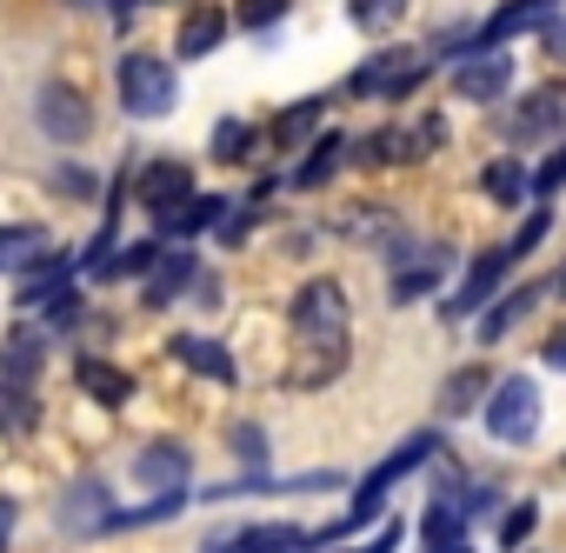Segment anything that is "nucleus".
Returning a JSON list of instances; mask_svg holds the SVG:
<instances>
[{
    "mask_svg": "<svg viewBox=\"0 0 566 553\" xmlns=\"http://www.w3.org/2000/svg\"><path fill=\"white\" fill-rule=\"evenodd\" d=\"M294 334H301L307 367H294L287 380H294V387L334 380L340 361H347V294H340V281H307V288L294 294Z\"/></svg>",
    "mask_w": 566,
    "mask_h": 553,
    "instance_id": "f257e3e1",
    "label": "nucleus"
},
{
    "mask_svg": "<svg viewBox=\"0 0 566 553\" xmlns=\"http://www.w3.org/2000/svg\"><path fill=\"white\" fill-rule=\"evenodd\" d=\"M480 420H486V434H493V440L526 447V440L539 434V387H533V374H506V380H493V394H486Z\"/></svg>",
    "mask_w": 566,
    "mask_h": 553,
    "instance_id": "f03ea898",
    "label": "nucleus"
},
{
    "mask_svg": "<svg viewBox=\"0 0 566 553\" xmlns=\"http://www.w3.org/2000/svg\"><path fill=\"white\" fill-rule=\"evenodd\" d=\"M174 101H180V81L160 54H127L120 61V107L134 121H160V114H174Z\"/></svg>",
    "mask_w": 566,
    "mask_h": 553,
    "instance_id": "7ed1b4c3",
    "label": "nucleus"
},
{
    "mask_svg": "<svg viewBox=\"0 0 566 553\" xmlns=\"http://www.w3.org/2000/svg\"><path fill=\"white\" fill-rule=\"evenodd\" d=\"M433 74V54H413V48H387V54H374L367 67H354V81H347V94H380V101H407L420 81Z\"/></svg>",
    "mask_w": 566,
    "mask_h": 553,
    "instance_id": "20e7f679",
    "label": "nucleus"
},
{
    "mask_svg": "<svg viewBox=\"0 0 566 553\" xmlns=\"http://www.w3.org/2000/svg\"><path fill=\"white\" fill-rule=\"evenodd\" d=\"M433 453H440V440H433V434H413L407 447H394V453H387V460L360 480V493H354V513H347V520H354V526H367V520L380 513V500H387V493H394V487L420 467V460H433Z\"/></svg>",
    "mask_w": 566,
    "mask_h": 553,
    "instance_id": "39448f33",
    "label": "nucleus"
},
{
    "mask_svg": "<svg viewBox=\"0 0 566 553\" xmlns=\"http://www.w3.org/2000/svg\"><path fill=\"white\" fill-rule=\"evenodd\" d=\"M34 121H41V134H48V140H61V147H74V140H87V134H94V107H87L74 87H41Z\"/></svg>",
    "mask_w": 566,
    "mask_h": 553,
    "instance_id": "423d86ee",
    "label": "nucleus"
},
{
    "mask_svg": "<svg viewBox=\"0 0 566 553\" xmlns=\"http://www.w3.org/2000/svg\"><path fill=\"white\" fill-rule=\"evenodd\" d=\"M506 87H513V61H506V48H493V54H467L460 74H453V94H467V101H500Z\"/></svg>",
    "mask_w": 566,
    "mask_h": 553,
    "instance_id": "0eeeda50",
    "label": "nucleus"
},
{
    "mask_svg": "<svg viewBox=\"0 0 566 553\" xmlns=\"http://www.w3.org/2000/svg\"><path fill=\"white\" fill-rule=\"evenodd\" d=\"M134 473H140V487H147L154 500H167V493H187V447H174V440H160V447H140Z\"/></svg>",
    "mask_w": 566,
    "mask_h": 553,
    "instance_id": "6e6552de",
    "label": "nucleus"
},
{
    "mask_svg": "<svg viewBox=\"0 0 566 553\" xmlns=\"http://www.w3.org/2000/svg\"><path fill=\"white\" fill-rule=\"evenodd\" d=\"M506 267H513V253H506V247H493V253H480V260H473V273H467V288H460V294H453V301H447L440 314H447V321H467L473 307H486V301H493V288H500V273H506Z\"/></svg>",
    "mask_w": 566,
    "mask_h": 553,
    "instance_id": "1a4fd4ad",
    "label": "nucleus"
},
{
    "mask_svg": "<svg viewBox=\"0 0 566 553\" xmlns=\"http://www.w3.org/2000/svg\"><path fill=\"white\" fill-rule=\"evenodd\" d=\"M140 200H147V213L160 220V213H174L180 200H193V174H187L180 160H154V167H140Z\"/></svg>",
    "mask_w": 566,
    "mask_h": 553,
    "instance_id": "9d476101",
    "label": "nucleus"
},
{
    "mask_svg": "<svg viewBox=\"0 0 566 553\" xmlns=\"http://www.w3.org/2000/svg\"><path fill=\"white\" fill-rule=\"evenodd\" d=\"M220 41H227V14L213 8V0H207V8H187V14H180V34H174L180 61H200V54H213Z\"/></svg>",
    "mask_w": 566,
    "mask_h": 553,
    "instance_id": "9b49d317",
    "label": "nucleus"
},
{
    "mask_svg": "<svg viewBox=\"0 0 566 553\" xmlns=\"http://www.w3.org/2000/svg\"><path fill=\"white\" fill-rule=\"evenodd\" d=\"M486 394H493V367H486V361H467V367L440 387V414H447V420H467Z\"/></svg>",
    "mask_w": 566,
    "mask_h": 553,
    "instance_id": "f8f14e48",
    "label": "nucleus"
},
{
    "mask_svg": "<svg viewBox=\"0 0 566 553\" xmlns=\"http://www.w3.org/2000/svg\"><path fill=\"white\" fill-rule=\"evenodd\" d=\"M307 533L294 526H247V533H227V540H207V553H301Z\"/></svg>",
    "mask_w": 566,
    "mask_h": 553,
    "instance_id": "ddd939ff",
    "label": "nucleus"
},
{
    "mask_svg": "<svg viewBox=\"0 0 566 553\" xmlns=\"http://www.w3.org/2000/svg\"><path fill=\"white\" fill-rule=\"evenodd\" d=\"M187 281H200V260H193L187 247H167V253H160V267L147 273V307H167Z\"/></svg>",
    "mask_w": 566,
    "mask_h": 553,
    "instance_id": "4468645a",
    "label": "nucleus"
},
{
    "mask_svg": "<svg viewBox=\"0 0 566 553\" xmlns=\"http://www.w3.org/2000/svg\"><path fill=\"white\" fill-rule=\"evenodd\" d=\"M61 520H67L74 533H87V526H107V520H114V500H107V487H101V480H74V487H67V500H61Z\"/></svg>",
    "mask_w": 566,
    "mask_h": 553,
    "instance_id": "2eb2a0df",
    "label": "nucleus"
},
{
    "mask_svg": "<svg viewBox=\"0 0 566 553\" xmlns=\"http://www.w3.org/2000/svg\"><path fill=\"white\" fill-rule=\"evenodd\" d=\"M553 127H566V87H539L533 101H520V107H513V134H520V140L553 134Z\"/></svg>",
    "mask_w": 566,
    "mask_h": 553,
    "instance_id": "dca6fc26",
    "label": "nucleus"
},
{
    "mask_svg": "<svg viewBox=\"0 0 566 553\" xmlns=\"http://www.w3.org/2000/svg\"><path fill=\"white\" fill-rule=\"evenodd\" d=\"M220 220H227V200H220V194H213V200L193 194V200H180L174 213H160V233H167V240H193L200 227H220Z\"/></svg>",
    "mask_w": 566,
    "mask_h": 553,
    "instance_id": "f3484780",
    "label": "nucleus"
},
{
    "mask_svg": "<svg viewBox=\"0 0 566 553\" xmlns=\"http://www.w3.org/2000/svg\"><path fill=\"white\" fill-rule=\"evenodd\" d=\"M440 281H447V253H440V247H427V253H420L413 267H400V273H394V301L407 307V301H420V294H433Z\"/></svg>",
    "mask_w": 566,
    "mask_h": 553,
    "instance_id": "a211bd4d",
    "label": "nucleus"
},
{
    "mask_svg": "<svg viewBox=\"0 0 566 553\" xmlns=\"http://www.w3.org/2000/svg\"><path fill=\"white\" fill-rule=\"evenodd\" d=\"M74 380H81V394L101 400V407H120V400L134 394V380H127L120 367H107V361H74Z\"/></svg>",
    "mask_w": 566,
    "mask_h": 553,
    "instance_id": "6ab92c4d",
    "label": "nucleus"
},
{
    "mask_svg": "<svg viewBox=\"0 0 566 553\" xmlns=\"http://www.w3.org/2000/svg\"><path fill=\"white\" fill-rule=\"evenodd\" d=\"M41 354H48V341H41V334H14V341H8V354H0V387H34Z\"/></svg>",
    "mask_w": 566,
    "mask_h": 553,
    "instance_id": "aec40b11",
    "label": "nucleus"
},
{
    "mask_svg": "<svg viewBox=\"0 0 566 553\" xmlns=\"http://www.w3.org/2000/svg\"><path fill=\"white\" fill-rule=\"evenodd\" d=\"M48 260V233L41 227H0V273H21Z\"/></svg>",
    "mask_w": 566,
    "mask_h": 553,
    "instance_id": "412c9836",
    "label": "nucleus"
},
{
    "mask_svg": "<svg viewBox=\"0 0 566 553\" xmlns=\"http://www.w3.org/2000/svg\"><path fill=\"white\" fill-rule=\"evenodd\" d=\"M174 354L193 367V374H207V380H233V354L220 347V341H200V334H180L174 341Z\"/></svg>",
    "mask_w": 566,
    "mask_h": 553,
    "instance_id": "4be33fe9",
    "label": "nucleus"
},
{
    "mask_svg": "<svg viewBox=\"0 0 566 553\" xmlns=\"http://www.w3.org/2000/svg\"><path fill=\"white\" fill-rule=\"evenodd\" d=\"M420 546L427 553H460V507H447V500L427 507L420 513Z\"/></svg>",
    "mask_w": 566,
    "mask_h": 553,
    "instance_id": "5701e85b",
    "label": "nucleus"
},
{
    "mask_svg": "<svg viewBox=\"0 0 566 553\" xmlns=\"http://www.w3.org/2000/svg\"><path fill=\"white\" fill-rule=\"evenodd\" d=\"M321 114H327V94H314V101L287 107V114L273 121V140H280V147H307V134L321 127Z\"/></svg>",
    "mask_w": 566,
    "mask_h": 553,
    "instance_id": "b1692460",
    "label": "nucleus"
},
{
    "mask_svg": "<svg viewBox=\"0 0 566 553\" xmlns=\"http://www.w3.org/2000/svg\"><path fill=\"white\" fill-rule=\"evenodd\" d=\"M347 21L360 34H394L407 21V0H347Z\"/></svg>",
    "mask_w": 566,
    "mask_h": 553,
    "instance_id": "393cba45",
    "label": "nucleus"
},
{
    "mask_svg": "<svg viewBox=\"0 0 566 553\" xmlns=\"http://www.w3.org/2000/svg\"><path fill=\"white\" fill-rule=\"evenodd\" d=\"M480 187H486V194H493L500 207H520V200L533 194V187H526V167H520V160H493V167L480 174Z\"/></svg>",
    "mask_w": 566,
    "mask_h": 553,
    "instance_id": "a878e982",
    "label": "nucleus"
},
{
    "mask_svg": "<svg viewBox=\"0 0 566 553\" xmlns=\"http://www.w3.org/2000/svg\"><path fill=\"white\" fill-rule=\"evenodd\" d=\"M533 307H539V281H533V288H513V294H506V301L480 321V341H500V334H506L520 314H533Z\"/></svg>",
    "mask_w": 566,
    "mask_h": 553,
    "instance_id": "bb28decb",
    "label": "nucleus"
},
{
    "mask_svg": "<svg viewBox=\"0 0 566 553\" xmlns=\"http://www.w3.org/2000/svg\"><path fill=\"white\" fill-rule=\"evenodd\" d=\"M340 147H347L340 134H321V140H314V154H307V160L294 167V187H321V180H327V174L340 167Z\"/></svg>",
    "mask_w": 566,
    "mask_h": 553,
    "instance_id": "cd10ccee",
    "label": "nucleus"
},
{
    "mask_svg": "<svg viewBox=\"0 0 566 553\" xmlns=\"http://www.w3.org/2000/svg\"><path fill=\"white\" fill-rule=\"evenodd\" d=\"M247 140H253V127H247V121H220L207 147H213V160H247Z\"/></svg>",
    "mask_w": 566,
    "mask_h": 553,
    "instance_id": "c85d7f7f",
    "label": "nucleus"
},
{
    "mask_svg": "<svg viewBox=\"0 0 566 553\" xmlns=\"http://www.w3.org/2000/svg\"><path fill=\"white\" fill-rule=\"evenodd\" d=\"M539 526V507L533 500H520V507H506V520H500V546H526V533Z\"/></svg>",
    "mask_w": 566,
    "mask_h": 553,
    "instance_id": "c756f323",
    "label": "nucleus"
},
{
    "mask_svg": "<svg viewBox=\"0 0 566 553\" xmlns=\"http://www.w3.org/2000/svg\"><path fill=\"white\" fill-rule=\"evenodd\" d=\"M400 140H407L400 154H407V160H420V154H433V147L447 140V121H440V114H427V121H420L413 134H400Z\"/></svg>",
    "mask_w": 566,
    "mask_h": 553,
    "instance_id": "7c9ffc66",
    "label": "nucleus"
},
{
    "mask_svg": "<svg viewBox=\"0 0 566 553\" xmlns=\"http://www.w3.org/2000/svg\"><path fill=\"white\" fill-rule=\"evenodd\" d=\"M394 147H400V134H367V140H354V167H387L394 160Z\"/></svg>",
    "mask_w": 566,
    "mask_h": 553,
    "instance_id": "2f4dec72",
    "label": "nucleus"
},
{
    "mask_svg": "<svg viewBox=\"0 0 566 553\" xmlns=\"http://www.w3.org/2000/svg\"><path fill=\"white\" fill-rule=\"evenodd\" d=\"M160 240H140V247H120V260H114V273H154L160 267Z\"/></svg>",
    "mask_w": 566,
    "mask_h": 553,
    "instance_id": "473e14b6",
    "label": "nucleus"
},
{
    "mask_svg": "<svg viewBox=\"0 0 566 553\" xmlns=\"http://www.w3.org/2000/svg\"><path fill=\"white\" fill-rule=\"evenodd\" d=\"M0 420H8L14 434H28V427H34V394H28V387H14V394H0Z\"/></svg>",
    "mask_w": 566,
    "mask_h": 553,
    "instance_id": "72a5a7b5",
    "label": "nucleus"
},
{
    "mask_svg": "<svg viewBox=\"0 0 566 553\" xmlns=\"http://www.w3.org/2000/svg\"><path fill=\"white\" fill-rule=\"evenodd\" d=\"M280 14H287V0H240V28H253V34H266Z\"/></svg>",
    "mask_w": 566,
    "mask_h": 553,
    "instance_id": "f704fd0d",
    "label": "nucleus"
},
{
    "mask_svg": "<svg viewBox=\"0 0 566 553\" xmlns=\"http://www.w3.org/2000/svg\"><path fill=\"white\" fill-rule=\"evenodd\" d=\"M233 453H240L247 467H266V434H260L253 420H240V427H233Z\"/></svg>",
    "mask_w": 566,
    "mask_h": 553,
    "instance_id": "c9c22d12",
    "label": "nucleus"
},
{
    "mask_svg": "<svg viewBox=\"0 0 566 553\" xmlns=\"http://www.w3.org/2000/svg\"><path fill=\"white\" fill-rule=\"evenodd\" d=\"M526 187H533V200H546V194H559V187H566V147H559V154H553V160H546V167H539V174H533Z\"/></svg>",
    "mask_w": 566,
    "mask_h": 553,
    "instance_id": "e433bc0d",
    "label": "nucleus"
},
{
    "mask_svg": "<svg viewBox=\"0 0 566 553\" xmlns=\"http://www.w3.org/2000/svg\"><path fill=\"white\" fill-rule=\"evenodd\" d=\"M546 220H553V213H546V207H533V220L513 233V247H506V253H513V260H520V253H533V247H539V233H546Z\"/></svg>",
    "mask_w": 566,
    "mask_h": 553,
    "instance_id": "4c0bfd02",
    "label": "nucleus"
},
{
    "mask_svg": "<svg viewBox=\"0 0 566 553\" xmlns=\"http://www.w3.org/2000/svg\"><path fill=\"white\" fill-rule=\"evenodd\" d=\"M54 187H61V194H94V174H81V167H61V174H54Z\"/></svg>",
    "mask_w": 566,
    "mask_h": 553,
    "instance_id": "58836bf2",
    "label": "nucleus"
},
{
    "mask_svg": "<svg viewBox=\"0 0 566 553\" xmlns=\"http://www.w3.org/2000/svg\"><path fill=\"white\" fill-rule=\"evenodd\" d=\"M539 361H546V367H566V321H559V327L546 334V347H539Z\"/></svg>",
    "mask_w": 566,
    "mask_h": 553,
    "instance_id": "ea45409f",
    "label": "nucleus"
},
{
    "mask_svg": "<svg viewBox=\"0 0 566 553\" xmlns=\"http://www.w3.org/2000/svg\"><path fill=\"white\" fill-rule=\"evenodd\" d=\"M74 307H81V301H74V294H67V288H61V294H54V301H48V321H54V327H67V321H74Z\"/></svg>",
    "mask_w": 566,
    "mask_h": 553,
    "instance_id": "a19ab883",
    "label": "nucleus"
},
{
    "mask_svg": "<svg viewBox=\"0 0 566 553\" xmlns=\"http://www.w3.org/2000/svg\"><path fill=\"white\" fill-rule=\"evenodd\" d=\"M539 41H546V54H553V61H566V21H546V34H539Z\"/></svg>",
    "mask_w": 566,
    "mask_h": 553,
    "instance_id": "79ce46f5",
    "label": "nucleus"
},
{
    "mask_svg": "<svg viewBox=\"0 0 566 553\" xmlns=\"http://www.w3.org/2000/svg\"><path fill=\"white\" fill-rule=\"evenodd\" d=\"M193 294H200V307H220V273H200Z\"/></svg>",
    "mask_w": 566,
    "mask_h": 553,
    "instance_id": "37998d69",
    "label": "nucleus"
},
{
    "mask_svg": "<svg viewBox=\"0 0 566 553\" xmlns=\"http://www.w3.org/2000/svg\"><path fill=\"white\" fill-rule=\"evenodd\" d=\"M8 533H14V500H0V546H8Z\"/></svg>",
    "mask_w": 566,
    "mask_h": 553,
    "instance_id": "c03bdc74",
    "label": "nucleus"
},
{
    "mask_svg": "<svg viewBox=\"0 0 566 553\" xmlns=\"http://www.w3.org/2000/svg\"><path fill=\"white\" fill-rule=\"evenodd\" d=\"M559 294H566V267H559Z\"/></svg>",
    "mask_w": 566,
    "mask_h": 553,
    "instance_id": "a18cd8bd",
    "label": "nucleus"
}]
</instances>
